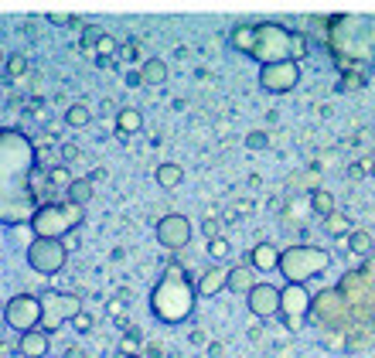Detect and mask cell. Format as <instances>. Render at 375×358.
<instances>
[{"label":"cell","mask_w":375,"mask_h":358,"mask_svg":"<svg viewBox=\"0 0 375 358\" xmlns=\"http://www.w3.org/2000/svg\"><path fill=\"white\" fill-rule=\"evenodd\" d=\"M35 167L38 147L20 130H0V222L4 225H28L38 212L35 191Z\"/></svg>","instance_id":"6da1fadb"},{"label":"cell","mask_w":375,"mask_h":358,"mask_svg":"<svg viewBox=\"0 0 375 358\" xmlns=\"http://www.w3.org/2000/svg\"><path fill=\"white\" fill-rule=\"evenodd\" d=\"M195 283L184 277L181 266H167L164 277L157 280V287L150 290V311L160 324H184L195 311Z\"/></svg>","instance_id":"7a4b0ae2"},{"label":"cell","mask_w":375,"mask_h":358,"mask_svg":"<svg viewBox=\"0 0 375 358\" xmlns=\"http://www.w3.org/2000/svg\"><path fill=\"white\" fill-rule=\"evenodd\" d=\"M331 266V253L321 246H287L280 249V277L287 283H307V280L321 277Z\"/></svg>","instance_id":"3957f363"},{"label":"cell","mask_w":375,"mask_h":358,"mask_svg":"<svg viewBox=\"0 0 375 358\" xmlns=\"http://www.w3.org/2000/svg\"><path fill=\"white\" fill-rule=\"evenodd\" d=\"M85 219V208L76 201H61V205H38V212L31 215V232L35 239H65L72 229H79Z\"/></svg>","instance_id":"277c9868"},{"label":"cell","mask_w":375,"mask_h":358,"mask_svg":"<svg viewBox=\"0 0 375 358\" xmlns=\"http://www.w3.org/2000/svg\"><path fill=\"white\" fill-rule=\"evenodd\" d=\"M290 38L294 31H287L277 20H259L253 24V44H249V59L259 65H273V61H294L290 59Z\"/></svg>","instance_id":"5b68a950"},{"label":"cell","mask_w":375,"mask_h":358,"mask_svg":"<svg viewBox=\"0 0 375 358\" xmlns=\"http://www.w3.org/2000/svg\"><path fill=\"white\" fill-rule=\"evenodd\" d=\"M38 300H41V324H38L41 331H59L61 324H69L82 311V300L76 294H65V290H48Z\"/></svg>","instance_id":"8992f818"},{"label":"cell","mask_w":375,"mask_h":358,"mask_svg":"<svg viewBox=\"0 0 375 358\" xmlns=\"http://www.w3.org/2000/svg\"><path fill=\"white\" fill-rule=\"evenodd\" d=\"M65 259H69L65 239H31V246H28V266L35 273L52 277V273H59L65 266Z\"/></svg>","instance_id":"52a82bcc"},{"label":"cell","mask_w":375,"mask_h":358,"mask_svg":"<svg viewBox=\"0 0 375 358\" xmlns=\"http://www.w3.org/2000/svg\"><path fill=\"white\" fill-rule=\"evenodd\" d=\"M311 294H307V287L304 283H287V287H280V314L283 324H287V331H300V324L304 318L311 314Z\"/></svg>","instance_id":"ba28073f"},{"label":"cell","mask_w":375,"mask_h":358,"mask_svg":"<svg viewBox=\"0 0 375 358\" xmlns=\"http://www.w3.org/2000/svg\"><path fill=\"white\" fill-rule=\"evenodd\" d=\"M4 324L11 328V331H35L41 324V300L31 297V294H18V297H11L4 304Z\"/></svg>","instance_id":"9c48e42d"},{"label":"cell","mask_w":375,"mask_h":358,"mask_svg":"<svg viewBox=\"0 0 375 358\" xmlns=\"http://www.w3.org/2000/svg\"><path fill=\"white\" fill-rule=\"evenodd\" d=\"M256 79L266 93L283 96V93L297 89V82H300V61H273V65H259Z\"/></svg>","instance_id":"30bf717a"},{"label":"cell","mask_w":375,"mask_h":358,"mask_svg":"<svg viewBox=\"0 0 375 358\" xmlns=\"http://www.w3.org/2000/svg\"><path fill=\"white\" fill-rule=\"evenodd\" d=\"M157 242L164 249H184L191 242V222L184 219V215H178V212L164 215L157 222Z\"/></svg>","instance_id":"8fae6325"},{"label":"cell","mask_w":375,"mask_h":358,"mask_svg":"<svg viewBox=\"0 0 375 358\" xmlns=\"http://www.w3.org/2000/svg\"><path fill=\"white\" fill-rule=\"evenodd\" d=\"M246 300H249V311H253L259 321L277 318L280 314V287H273V283H256V287L246 294Z\"/></svg>","instance_id":"7c38bea8"},{"label":"cell","mask_w":375,"mask_h":358,"mask_svg":"<svg viewBox=\"0 0 375 358\" xmlns=\"http://www.w3.org/2000/svg\"><path fill=\"white\" fill-rule=\"evenodd\" d=\"M277 263H280V249L273 242H256L249 249V259H246V266H253L256 273H273Z\"/></svg>","instance_id":"4fadbf2b"},{"label":"cell","mask_w":375,"mask_h":358,"mask_svg":"<svg viewBox=\"0 0 375 358\" xmlns=\"http://www.w3.org/2000/svg\"><path fill=\"white\" fill-rule=\"evenodd\" d=\"M48 348H52V338H48V331H41V328L24 331V335L18 338L20 358H44L48 355Z\"/></svg>","instance_id":"5bb4252c"},{"label":"cell","mask_w":375,"mask_h":358,"mask_svg":"<svg viewBox=\"0 0 375 358\" xmlns=\"http://www.w3.org/2000/svg\"><path fill=\"white\" fill-rule=\"evenodd\" d=\"M222 290H225V266L215 263V266H208V270L198 277L195 294L198 297H215V294H222Z\"/></svg>","instance_id":"9a60e30c"},{"label":"cell","mask_w":375,"mask_h":358,"mask_svg":"<svg viewBox=\"0 0 375 358\" xmlns=\"http://www.w3.org/2000/svg\"><path fill=\"white\" fill-rule=\"evenodd\" d=\"M253 273H256V270L246 266V263H242V266H232V270H225V290H232V294H242V297H246V294L256 287V277H253Z\"/></svg>","instance_id":"2e32d148"},{"label":"cell","mask_w":375,"mask_h":358,"mask_svg":"<svg viewBox=\"0 0 375 358\" xmlns=\"http://www.w3.org/2000/svg\"><path fill=\"white\" fill-rule=\"evenodd\" d=\"M140 82H143V85H164V82H167V61L147 59L140 65Z\"/></svg>","instance_id":"e0dca14e"},{"label":"cell","mask_w":375,"mask_h":358,"mask_svg":"<svg viewBox=\"0 0 375 358\" xmlns=\"http://www.w3.org/2000/svg\"><path fill=\"white\" fill-rule=\"evenodd\" d=\"M140 126H143V113H140L137 106H123L117 113V130L123 137H130V133H140Z\"/></svg>","instance_id":"ac0fdd59"},{"label":"cell","mask_w":375,"mask_h":358,"mask_svg":"<svg viewBox=\"0 0 375 358\" xmlns=\"http://www.w3.org/2000/svg\"><path fill=\"white\" fill-rule=\"evenodd\" d=\"M154 178H157L160 188H167V191H171V188H178L181 181H184V167L167 160V164H160V167H157V174H154Z\"/></svg>","instance_id":"d6986e66"},{"label":"cell","mask_w":375,"mask_h":358,"mask_svg":"<svg viewBox=\"0 0 375 358\" xmlns=\"http://www.w3.org/2000/svg\"><path fill=\"white\" fill-rule=\"evenodd\" d=\"M324 232L331 239H341V236H348L352 232V219L345 215V212H331V215H324Z\"/></svg>","instance_id":"ffe728a7"},{"label":"cell","mask_w":375,"mask_h":358,"mask_svg":"<svg viewBox=\"0 0 375 358\" xmlns=\"http://www.w3.org/2000/svg\"><path fill=\"white\" fill-rule=\"evenodd\" d=\"M65 195H69V201H76V205L85 208V201L93 198V181L89 178H72L69 181V188H65Z\"/></svg>","instance_id":"44dd1931"},{"label":"cell","mask_w":375,"mask_h":358,"mask_svg":"<svg viewBox=\"0 0 375 358\" xmlns=\"http://www.w3.org/2000/svg\"><path fill=\"white\" fill-rule=\"evenodd\" d=\"M345 239H348V249H352L355 256H369V253H372V232H365V229H352Z\"/></svg>","instance_id":"7402d4cb"},{"label":"cell","mask_w":375,"mask_h":358,"mask_svg":"<svg viewBox=\"0 0 375 358\" xmlns=\"http://www.w3.org/2000/svg\"><path fill=\"white\" fill-rule=\"evenodd\" d=\"M311 208H314L321 219H324V215H331V212H335V195H331V191H324V188H314V191H311Z\"/></svg>","instance_id":"603a6c76"},{"label":"cell","mask_w":375,"mask_h":358,"mask_svg":"<svg viewBox=\"0 0 375 358\" xmlns=\"http://www.w3.org/2000/svg\"><path fill=\"white\" fill-rule=\"evenodd\" d=\"M65 123H69V126H85V123H93V109H89L85 102H72V106L65 109Z\"/></svg>","instance_id":"cb8c5ba5"},{"label":"cell","mask_w":375,"mask_h":358,"mask_svg":"<svg viewBox=\"0 0 375 358\" xmlns=\"http://www.w3.org/2000/svg\"><path fill=\"white\" fill-rule=\"evenodd\" d=\"M307 55V35L304 31H294V38H290V59L300 61Z\"/></svg>","instance_id":"d4e9b609"},{"label":"cell","mask_w":375,"mask_h":358,"mask_svg":"<svg viewBox=\"0 0 375 358\" xmlns=\"http://www.w3.org/2000/svg\"><path fill=\"white\" fill-rule=\"evenodd\" d=\"M28 72V59L24 55H7V76L11 79H20Z\"/></svg>","instance_id":"484cf974"},{"label":"cell","mask_w":375,"mask_h":358,"mask_svg":"<svg viewBox=\"0 0 375 358\" xmlns=\"http://www.w3.org/2000/svg\"><path fill=\"white\" fill-rule=\"evenodd\" d=\"M93 52H96L99 59H106V55H113V52H117V41H113V35H106V31H102V35H99V38H96V48H93Z\"/></svg>","instance_id":"4316f807"},{"label":"cell","mask_w":375,"mask_h":358,"mask_svg":"<svg viewBox=\"0 0 375 358\" xmlns=\"http://www.w3.org/2000/svg\"><path fill=\"white\" fill-rule=\"evenodd\" d=\"M208 256H212V259H225V256H229V242H225V239H208Z\"/></svg>","instance_id":"83f0119b"},{"label":"cell","mask_w":375,"mask_h":358,"mask_svg":"<svg viewBox=\"0 0 375 358\" xmlns=\"http://www.w3.org/2000/svg\"><path fill=\"white\" fill-rule=\"evenodd\" d=\"M48 181L52 184H61V188H69V181H72V174H69V167H52V174H48Z\"/></svg>","instance_id":"f1b7e54d"},{"label":"cell","mask_w":375,"mask_h":358,"mask_svg":"<svg viewBox=\"0 0 375 358\" xmlns=\"http://www.w3.org/2000/svg\"><path fill=\"white\" fill-rule=\"evenodd\" d=\"M246 143H249V147H253V150H263V147H266V143H270V137H266V133H263V130H253V133H249V137H246Z\"/></svg>","instance_id":"f546056e"},{"label":"cell","mask_w":375,"mask_h":358,"mask_svg":"<svg viewBox=\"0 0 375 358\" xmlns=\"http://www.w3.org/2000/svg\"><path fill=\"white\" fill-rule=\"evenodd\" d=\"M69 324H76V331H82V335H85V331H93V318H89V314H82V311L69 321Z\"/></svg>","instance_id":"4dcf8cb0"},{"label":"cell","mask_w":375,"mask_h":358,"mask_svg":"<svg viewBox=\"0 0 375 358\" xmlns=\"http://www.w3.org/2000/svg\"><path fill=\"white\" fill-rule=\"evenodd\" d=\"M61 157H65V160H79L82 150L76 147V143H65V147H61Z\"/></svg>","instance_id":"1f68e13d"},{"label":"cell","mask_w":375,"mask_h":358,"mask_svg":"<svg viewBox=\"0 0 375 358\" xmlns=\"http://www.w3.org/2000/svg\"><path fill=\"white\" fill-rule=\"evenodd\" d=\"M362 85H365L362 76H345V89H362Z\"/></svg>","instance_id":"d6a6232c"},{"label":"cell","mask_w":375,"mask_h":358,"mask_svg":"<svg viewBox=\"0 0 375 358\" xmlns=\"http://www.w3.org/2000/svg\"><path fill=\"white\" fill-rule=\"evenodd\" d=\"M324 345L328 348H345V338L341 335H324Z\"/></svg>","instance_id":"836d02e7"},{"label":"cell","mask_w":375,"mask_h":358,"mask_svg":"<svg viewBox=\"0 0 375 358\" xmlns=\"http://www.w3.org/2000/svg\"><path fill=\"white\" fill-rule=\"evenodd\" d=\"M205 236H208V239H218V225H215L212 219L205 222Z\"/></svg>","instance_id":"e575fe53"},{"label":"cell","mask_w":375,"mask_h":358,"mask_svg":"<svg viewBox=\"0 0 375 358\" xmlns=\"http://www.w3.org/2000/svg\"><path fill=\"white\" fill-rule=\"evenodd\" d=\"M249 338H253V341L263 338V328H259V324H253V328H249Z\"/></svg>","instance_id":"d590c367"},{"label":"cell","mask_w":375,"mask_h":358,"mask_svg":"<svg viewBox=\"0 0 375 358\" xmlns=\"http://www.w3.org/2000/svg\"><path fill=\"white\" fill-rule=\"evenodd\" d=\"M65 358H85V355H82V348H69V352H65Z\"/></svg>","instance_id":"8d00e7d4"},{"label":"cell","mask_w":375,"mask_h":358,"mask_svg":"<svg viewBox=\"0 0 375 358\" xmlns=\"http://www.w3.org/2000/svg\"><path fill=\"white\" fill-rule=\"evenodd\" d=\"M117 358H143V355H137V352H117Z\"/></svg>","instance_id":"74e56055"},{"label":"cell","mask_w":375,"mask_h":358,"mask_svg":"<svg viewBox=\"0 0 375 358\" xmlns=\"http://www.w3.org/2000/svg\"><path fill=\"white\" fill-rule=\"evenodd\" d=\"M7 331H11V328H7V324H4V318H0V341H4V335H7Z\"/></svg>","instance_id":"f35d334b"},{"label":"cell","mask_w":375,"mask_h":358,"mask_svg":"<svg viewBox=\"0 0 375 358\" xmlns=\"http://www.w3.org/2000/svg\"><path fill=\"white\" fill-rule=\"evenodd\" d=\"M0 65H4V48H0Z\"/></svg>","instance_id":"ab89813d"},{"label":"cell","mask_w":375,"mask_h":358,"mask_svg":"<svg viewBox=\"0 0 375 358\" xmlns=\"http://www.w3.org/2000/svg\"><path fill=\"white\" fill-rule=\"evenodd\" d=\"M0 311H4V300H0Z\"/></svg>","instance_id":"60d3db41"},{"label":"cell","mask_w":375,"mask_h":358,"mask_svg":"<svg viewBox=\"0 0 375 358\" xmlns=\"http://www.w3.org/2000/svg\"><path fill=\"white\" fill-rule=\"evenodd\" d=\"M372 171H375V167H372Z\"/></svg>","instance_id":"b9f144b4"}]
</instances>
